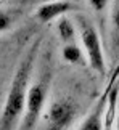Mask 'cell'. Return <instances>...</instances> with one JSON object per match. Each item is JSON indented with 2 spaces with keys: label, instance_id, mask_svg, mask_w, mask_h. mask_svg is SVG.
<instances>
[{
  "label": "cell",
  "instance_id": "6da1fadb",
  "mask_svg": "<svg viewBox=\"0 0 119 130\" xmlns=\"http://www.w3.org/2000/svg\"><path fill=\"white\" fill-rule=\"evenodd\" d=\"M40 42H42L40 37H37L32 42V45L23 55L21 63L18 64L16 71H14V76L11 79V84H10V90L7 93V98H5L2 114H0V128L3 130L16 128L23 119L27 90L31 87L32 69H34V64H36Z\"/></svg>",
  "mask_w": 119,
  "mask_h": 130
},
{
  "label": "cell",
  "instance_id": "7a4b0ae2",
  "mask_svg": "<svg viewBox=\"0 0 119 130\" xmlns=\"http://www.w3.org/2000/svg\"><path fill=\"white\" fill-rule=\"evenodd\" d=\"M50 85H52V69L45 66L40 77L34 84H31V87L27 90L26 108H24L23 119L19 122L21 128H36V125L39 124V119L43 112V108H45Z\"/></svg>",
  "mask_w": 119,
  "mask_h": 130
},
{
  "label": "cell",
  "instance_id": "3957f363",
  "mask_svg": "<svg viewBox=\"0 0 119 130\" xmlns=\"http://www.w3.org/2000/svg\"><path fill=\"white\" fill-rule=\"evenodd\" d=\"M76 24H77L81 45L87 56V64L95 72L105 76L106 74V59H105V52H103L100 34H98L95 24L87 16H84V14H79L76 18Z\"/></svg>",
  "mask_w": 119,
  "mask_h": 130
},
{
  "label": "cell",
  "instance_id": "277c9868",
  "mask_svg": "<svg viewBox=\"0 0 119 130\" xmlns=\"http://www.w3.org/2000/svg\"><path fill=\"white\" fill-rule=\"evenodd\" d=\"M77 116V106L72 100L61 98L55 100L47 111V124L48 128L53 130H64L72 125Z\"/></svg>",
  "mask_w": 119,
  "mask_h": 130
},
{
  "label": "cell",
  "instance_id": "5b68a950",
  "mask_svg": "<svg viewBox=\"0 0 119 130\" xmlns=\"http://www.w3.org/2000/svg\"><path fill=\"white\" fill-rule=\"evenodd\" d=\"M119 77V66L116 68V72L111 76V79L108 80L105 90H103L101 96L97 100L95 106L90 109V112L87 114L85 117H84V121L81 122V125L79 128L81 130H101L105 128L103 125V117H105V109H106V103H108V96H110V92H111V87L114 80Z\"/></svg>",
  "mask_w": 119,
  "mask_h": 130
},
{
  "label": "cell",
  "instance_id": "8992f818",
  "mask_svg": "<svg viewBox=\"0 0 119 130\" xmlns=\"http://www.w3.org/2000/svg\"><path fill=\"white\" fill-rule=\"evenodd\" d=\"M72 8L74 5L71 0H45V3H42L36 10V18L40 23L47 24L53 19H58L60 16L66 14Z\"/></svg>",
  "mask_w": 119,
  "mask_h": 130
},
{
  "label": "cell",
  "instance_id": "52a82bcc",
  "mask_svg": "<svg viewBox=\"0 0 119 130\" xmlns=\"http://www.w3.org/2000/svg\"><path fill=\"white\" fill-rule=\"evenodd\" d=\"M117 101H119V77L114 80L108 96V103H106V109H105V117H103V125L105 128H113L116 122V116H117Z\"/></svg>",
  "mask_w": 119,
  "mask_h": 130
},
{
  "label": "cell",
  "instance_id": "ba28073f",
  "mask_svg": "<svg viewBox=\"0 0 119 130\" xmlns=\"http://www.w3.org/2000/svg\"><path fill=\"white\" fill-rule=\"evenodd\" d=\"M56 34L60 37V40L63 43H71V42H77L79 37V31H77V24H74L72 19H69L66 14L58 18L56 23Z\"/></svg>",
  "mask_w": 119,
  "mask_h": 130
},
{
  "label": "cell",
  "instance_id": "9c48e42d",
  "mask_svg": "<svg viewBox=\"0 0 119 130\" xmlns=\"http://www.w3.org/2000/svg\"><path fill=\"white\" fill-rule=\"evenodd\" d=\"M61 58L69 64L74 66H84L87 63V56L84 52L82 45H79L77 42H71V43H63L61 48Z\"/></svg>",
  "mask_w": 119,
  "mask_h": 130
},
{
  "label": "cell",
  "instance_id": "30bf717a",
  "mask_svg": "<svg viewBox=\"0 0 119 130\" xmlns=\"http://www.w3.org/2000/svg\"><path fill=\"white\" fill-rule=\"evenodd\" d=\"M111 26H113V32L114 36L119 37V0H114L111 8Z\"/></svg>",
  "mask_w": 119,
  "mask_h": 130
},
{
  "label": "cell",
  "instance_id": "8fae6325",
  "mask_svg": "<svg viewBox=\"0 0 119 130\" xmlns=\"http://www.w3.org/2000/svg\"><path fill=\"white\" fill-rule=\"evenodd\" d=\"M88 5L93 10V13L97 14H103L108 10V5H110V0H88Z\"/></svg>",
  "mask_w": 119,
  "mask_h": 130
},
{
  "label": "cell",
  "instance_id": "7c38bea8",
  "mask_svg": "<svg viewBox=\"0 0 119 130\" xmlns=\"http://www.w3.org/2000/svg\"><path fill=\"white\" fill-rule=\"evenodd\" d=\"M11 24H13V16L10 13L3 11V10H0V32L8 31L11 27Z\"/></svg>",
  "mask_w": 119,
  "mask_h": 130
},
{
  "label": "cell",
  "instance_id": "4fadbf2b",
  "mask_svg": "<svg viewBox=\"0 0 119 130\" xmlns=\"http://www.w3.org/2000/svg\"><path fill=\"white\" fill-rule=\"evenodd\" d=\"M114 127L119 128V101H117V116H116V122H114Z\"/></svg>",
  "mask_w": 119,
  "mask_h": 130
}]
</instances>
